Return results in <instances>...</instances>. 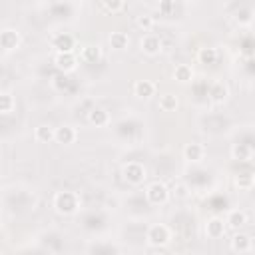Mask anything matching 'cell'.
<instances>
[{
  "label": "cell",
  "instance_id": "6da1fadb",
  "mask_svg": "<svg viewBox=\"0 0 255 255\" xmlns=\"http://www.w3.org/2000/svg\"><path fill=\"white\" fill-rule=\"evenodd\" d=\"M54 209L60 215H74L80 209V197H78V193L68 191V189L58 191L54 195Z\"/></svg>",
  "mask_w": 255,
  "mask_h": 255
},
{
  "label": "cell",
  "instance_id": "7a4b0ae2",
  "mask_svg": "<svg viewBox=\"0 0 255 255\" xmlns=\"http://www.w3.org/2000/svg\"><path fill=\"white\" fill-rule=\"evenodd\" d=\"M169 197H171V189L161 181H151L145 187V199L151 205H163L169 201Z\"/></svg>",
  "mask_w": 255,
  "mask_h": 255
},
{
  "label": "cell",
  "instance_id": "3957f363",
  "mask_svg": "<svg viewBox=\"0 0 255 255\" xmlns=\"http://www.w3.org/2000/svg\"><path fill=\"white\" fill-rule=\"evenodd\" d=\"M145 239L149 245H155V247H165L171 239V231L167 225L163 223H153L147 227V233H145Z\"/></svg>",
  "mask_w": 255,
  "mask_h": 255
},
{
  "label": "cell",
  "instance_id": "277c9868",
  "mask_svg": "<svg viewBox=\"0 0 255 255\" xmlns=\"http://www.w3.org/2000/svg\"><path fill=\"white\" fill-rule=\"evenodd\" d=\"M122 175L129 185H141L147 179V169L139 161H128L122 169Z\"/></svg>",
  "mask_w": 255,
  "mask_h": 255
},
{
  "label": "cell",
  "instance_id": "5b68a950",
  "mask_svg": "<svg viewBox=\"0 0 255 255\" xmlns=\"http://www.w3.org/2000/svg\"><path fill=\"white\" fill-rule=\"evenodd\" d=\"M20 44H22V36H20L18 30H14V28H4V30L0 32V48H2L4 52H14V50L20 48Z\"/></svg>",
  "mask_w": 255,
  "mask_h": 255
},
{
  "label": "cell",
  "instance_id": "8992f818",
  "mask_svg": "<svg viewBox=\"0 0 255 255\" xmlns=\"http://www.w3.org/2000/svg\"><path fill=\"white\" fill-rule=\"evenodd\" d=\"M139 46H141V52H143L145 56H157V54L161 52L163 42H161V38H159L157 34L145 32L143 38H141V42H139Z\"/></svg>",
  "mask_w": 255,
  "mask_h": 255
},
{
  "label": "cell",
  "instance_id": "52a82bcc",
  "mask_svg": "<svg viewBox=\"0 0 255 255\" xmlns=\"http://www.w3.org/2000/svg\"><path fill=\"white\" fill-rule=\"evenodd\" d=\"M54 64L60 72L68 74V72H74L78 68V58H76L74 52H58L54 56Z\"/></svg>",
  "mask_w": 255,
  "mask_h": 255
},
{
  "label": "cell",
  "instance_id": "ba28073f",
  "mask_svg": "<svg viewBox=\"0 0 255 255\" xmlns=\"http://www.w3.org/2000/svg\"><path fill=\"white\" fill-rule=\"evenodd\" d=\"M52 48H56V52H74L76 48V38L68 32H58L52 38Z\"/></svg>",
  "mask_w": 255,
  "mask_h": 255
},
{
  "label": "cell",
  "instance_id": "9c48e42d",
  "mask_svg": "<svg viewBox=\"0 0 255 255\" xmlns=\"http://www.w3.org/2000/svg\"><path fill=\"white\" fill-rule=\"evenodd\" d=\"M207 96H209V100H211L213 104H223V102L229 98V88H227V84H225V82L215 80V82H211Z\"/></svg>",
  "mask_w": 255,
  "mask_h": 255
},
{
  "label": "cell",
  "instance_id": "30bf717a",
  "mask_svg": "<svg viewBox=\"0 0 255 255\" xmlns=\"http://www.w3.org/2000/svg\"><path fill=\"white\" fill-rule=\"evenodd\" d=\"M225 229H227V223L221 217H211L205 223V235L209 239H221L225 235Z\"/></svg>",
  "mask_w": 255,
  "mask_h": 255
},
{
  "label": "cell",
  "instance_id": "8fae6325",
  "mask_svg": "<svg viewBox=\"0 0 255 255\" xmlns=\"http://www.w3.org/2000/svg\"><path fill=\"white\" fill-rule=\"evenodd\" d=\"M155 84L151 80H137L133 84V96L139 100H149L151 96H155Z\"/></svg>",
  "mask_w": 255,
  "mask_h": 255
},
{
  "label": "cell",
  "instance_id": "7c38bea8",
  "mask_svg": "<svg viewBox=\"0 0 255 255\" xmlns=\"http://www.w3.org/2000/svg\"><path fill=\"white\" fill-rule=\"evenodd\" d=\"M183 157H185L187 161H191V163H199V161L205 157V147H203L201 143L191 141V143H187V145L183 147Z\"/></svg>",
  "mask_w": 255,
  "mask_h": 255
},
{
  "label": "cell",
  "instance_id": "4fadbf2b",
  "mask_svg": "<svg viewBox=\"0 0 255 255\" xmlns=\"http://www.w3.org/2000/svg\"><path fill=\"white\" fill-rule=\"evenodd\" d=\"M34 137L40 143H52L56 139V128H52L50 124H40L34 129Z\"/></svg>",
  "mask_w": 255,
  "mask_h": 255
},
{
  "label": "cell",
  "instance_id": "5bb4252c",
  "mask_svg": "<svg viewBox=\"0 0 255 255\" xmlns=\"http://www.w3.org/2000/svg\"><path fill=\"white\" fill-rule=\"evenodd\" d=\"M76 137H78V131L72 126H60V128H56V139H54L56 143L70 145V143L76 141Z\"/></svg>",
  "mask_w": 255,
  "mask_h": 255
},
{
  "label": "cell",
  "instance_id": "9a60e30c",
  "mask_svg": "<svg viewBox=\"0 0 255 255\" xmlns=\"http://www.w3.org/2000/svg\"><path fill=\"white\" fill-rule=\"evenodd\" d=\"M225 223H227V227H229V229L239 231V229H241V227L247 223V213H245L243 209H231V211L227 213Z\"/></svg>",
  "mask_w": 255,
  "mask_h": 255
},
{
  "label": "cell",
  "instance_id": "2e32d148",
  "mask_svg": "<svg viewBox=\"0 0 255 255\" xmlns=\"http://www.w3.org/2000/svg\"><path fill=\"white\" fill-rule=\"evenodd\" d=\"M88 120H90V124L96 126V128H106V126L110 124V114H108L104 108H92V110L88 112Z\"/></svg>",
  "mask_w": 255,
  "mask_h": 255
},
{
  "label": "cell",
  "instance_id": "e0dca14e",
  "mask_svg": "<svg viewBox=\"0 0 255 255\" xmlns=\"http://www.w3.org/2000/svg\"><path fill=\"white\" fill-rule=\"evenodd\" d=\"M231 249L235 253H247V251H251V237L247 233L237 231L233 235V239H231Z\"/></svg>",
  "mask_w": 255,
  "mask_h": 255
},
{
  "label": "cell",
  "instance_id": "ac0fdd59",
  "mask_svg": "<svg viewBox=\"0 0 255 255\" xmlns=\"http://www.w3.org/2000/svg\"><path fill=\"white\" fill-rule=\"evenodd\" d=\"M80 58L86 64H96V62L102 60V48L100 46H84L82 52H80Z\"/></svg>",
  "mask_w": 255,
  "mask_h": 255
},
{
  "label": "cell",
  "instance_id": "d6986e66",
  "mask_svg": "<svg viewBox=\"0 0 255 255\" xmlns=\"http://www.w3.org/2000/svg\"><path fill=\"white\" fill-rule=\"evenodd\" d=\"M173 80H177L179 84H187L193 80V68L189 64H177L173 70Z\"/></svg>",
  "mask_w": 255,
  "mask_h": 255
},
{
  "label": "cell",
  "instance_id": "ffe728a7",
  "mask_svg": "<svg viewBox=\"0 0 255 255\" xmlns=\"http://www.w3.org/2000/svg\"><path fill=\"white\" fill-rule=\"evenodd\" d=\"M108 40H110V46L114 50H126L129 44V36L126 32H112Z\"/></svg>",
  "mask_w": 255,
  "mask_h": 255
},
{
  "label": "cell",
  "instance_id": "44dd1931",
  "mask_svg": "<svg viewBox=\"0 0 255 255\" xmlns=\"http://www.w3.org/2000/svg\"><path fill=\"white\" fill-rule=\"evenodd\" d=\"M177 106H179L177 96H173V94H161L159 96V110L161 112H175Z\"/></svg>",
  "mask_w": 255,
  "mask_h": 255
},
{
  "label": "cell",
  "instance_id": "7402d4cb",
  "mask_svg": "<svg viewBox=\"0 0 255 255\" xmlns=\"http://www.w3.org/2000/svg\"><path fill=\"white\" fill-rule=\"evenodd\" d=\"M14 108H16V100H14V96L12 94H8V92H2L0 94V114H10V112H14Z\"/></svg>",
  "mask_w": 255,
  "mask_h": 255
},
{
  "label": "cell",
  "instance_id": "603a6c76",
  "mask_svg": "<svg viewBox=\"0 0 255 255\" xmlns=\"http://www.w3.org/2000/svg\"><path fill=\"white\" fill-rule=\"evenodd\" d=\"M217 48H201L199 52H197V60L201 62V64H215L217 62Z\"/></svg>",
  "mask_w": 255,
  "mask_h": 255
},
{
  "label": "cell",
  "instance_id": "cb8c5ba5",
  "mask_svg": "<svg viewBox=\"0 0 255 255\" xmlns=\"http://www.w3.org/2000/svg\"><path fill=\"white\" fill-rule=\"evenodd\" d=\"M235 185L239 189H251L255 185V175L253 173H239L235 177Z\"/></svg>",
  "mask_w": 255,
  "mask_h": 255
},
{
  "label": "cell",
  "instance_id": "d4e9b609",
  "mask_svg": "<svg viewBox=\"0 0 255 255\" xmlns=\"http://www.w3.org/2000/svg\"><path fill=\"white\" fill-rule=\"evenodd\" d=\"M231 155H233V159H241V161H245V159L251 157V149H249L247 145H243V143H237V145H233Z\"/></svg>",
  "mask_w": 255,
  "mask_h": 255
},
{
  "label": "cell",
  "instance_id": "484cf974",
  "mask_svg": "<svg viewBox=\"0 0 255 255\" xmlns=\"http://www.w3.org/2000/svg\"><path fill=\"white\" fill-rule=\"evenodd\" d=\"M135 26H137L141 32H149V30L153 28V16H149V14H141V16H137Z\"/></svg>",
  "mask_w": 255,
  "mask_h": 255
},
{
  "label": "cell",
  "instance_id": "4316f807",
  "mask_svg": "<svg viewBox=\"0 0 255 255\" xmlns=\"http://www.w3.org/2000/svg\"><path fill=\"white\" fill-rule=\"evenodd\" d=\"M102 4H104V10H106V12L118 14L120 10H124L126 0H102Z\"/></svg>",
  "mask_w": 255,
  "mask_h": 255
},
{
  "label": "cell",
  "instance_id": "83f0119b",
  "mask_svg": "<svg viewBox=\"0 0 255 255\" xmlns=\"http://www.w3.org/2000/svg\"><path fill=\"white\" fill-rule=\"evenodd\" d=\"M171 195H173L175 199H185V197L189 195V189H187V185H185V183L175 181V183H173V187H171Z\"/></svg>",
  "mask_w": 255,
  "mask_h": 255
},
{
  "label": "cell",
  "instance_id": "f1b7e54d",
  "mask_svg": "<svg viewBox=\"0 0 255 255\" xmlns=\"http://www.w3.org/2000/svg\"><path fill=\"white\" fill-rule=\"evenodd\" d=\"M161 10L163 12H171V0H163L161 2Z\"/></svg>",
  "mask_w": 255,
  "mask_h": 255
},
{
  "label": "cell",
  "instance_id": "f546056e",
  "mask_svg": "<svg viewBox=\"0 0 255 255\" xmlns=\"http://www.w3.org/2000/svg\"><path fill=\"white\" fill-rule=\"evenodd\" d=\"M185 2H189V4H191V2H199V0H185Z\"/></svg>",
  "mask_w": 255,
  "mask_h": 255
}]
</instances>
